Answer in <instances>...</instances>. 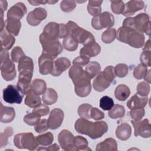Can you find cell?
I'll use <instances>...</instances> for the list:
<instances>
[{
    "label": "cell",
    "mask_w": 151,
    "mask_h": 151,
    "mask_svg": "<svg viewBox=\"0 0 151 151\" xmlns=\"http://www.w3.org/2000/svg\"><path fill=\"white\" fill-rule=\"evenodd\" d=\"M69 77L74 84L76 94L81 97H85L91 91V78L83 67L73 64L69 70Z\"/></svg>",
    "instance_id": "1"
},
{
    "label": "cell",
    "mask_w": 151,
    "mask_h": 151,
    "mask_svg": "<svg viewBox=\"0 0 151 151\" xmlns=\"http://www.w3.org/2000/svg\"><path fill=\"white\" fill-rule=\"evenodd\" d=\"M74 128L77 133L87 135L92 139H96L107 132L108 126L104 121L93 122L81 117L76 120Z\"/></svg>",
    "instance_id": "2"
},
{
    "label": "cell",
    "mask_w": 151,
    "mask_h": 151,
    "mask_svg": "<svg viewBox=\"0 0 151 151\" xmlns=\"http://www.w3.org/2000/svg\"><path fill=\"white\" fill-rule=\"evenodd\" d=\"M116 38L136 48H142L145 44V35L143 33L135 29L123 26L117 31Z\"/></svg>",
    "instance_id": "3"
},
{
    "label": "cell",
    "mask_w": 151,
    "mask_h": 151,
    "mask_svg": "<svg viewBox=\"0 0 151 151\" xmlns=\"http://www.w3.org/2000/svg\"><path fill=\"white\" fill-rule=\"evenodd\" d=\"M68 35L73 37L78 43L84 45H89L96 42L93 35L89 31L79 27L76 23L70 21L66 24Z\"/></svg>",
    "instance_id": "4"
},
{
    "label": "cell",
    "mask_w": 151,
    "mask_h": 151,
    "mask_svg": "<svg viewBox=\"0 0 151 151\" xmlns=\"http://www.w3.org/2000/svg\"><path fill=\"white\" fill-rule=\"evenodd\" d=\"M114 68L107 66L103 71L100 72L93 81V87L97 91H103L110 86L115 78Z\"/></svg>",
    "instance_id": "5"
},
{
    "label": "cell",
    "mask_w": 151,
    "mask_h": 151,
    "mask_svg": "<svg viewBox=\"0 0 151 151\" xmlns=\"http://www.w3.org/2000/svg\"><path fill=\"white\" fill-rule=\"evenodd\" d=\"M0 68L2 76L5 81H11L15 78V66L9 58L8 52L5 50H1Z\"/></svg>",
    "instance_id": "6"
},
{
    "label": "cell",
    "mask_w": 151,
    "mask_h": 151,
    "mask_svg": "<svg viewBox=\"0 0 151 151\" xmlns=\"http://www.w3.org/2000/svg\"><path fill=\"white\" fill-rule=\"evenodd\" d=\"M40 42L42 47V53L55 59L63 51V46L58 39H50L42 33L40 35Z\"/></svg>",
    "instance_id": "7"
},
{
    "label": "cell",
    "mask_w": 151,
    "mask_h": 151,
    "mask_svg": "<svg viewBox=\"0 0 151 151\" xmlns=\"http://www.w3.org/2000/svg\"><path fill=\"white\" fill-rule=\"evenodd\" d=\"M14 144L17 148L29 150H35L39 145L36 137L30 132L17 134L14 138Z\"/></svg>",
    "instance_id": "8"
},
{
    "label": "cell",
    "mask_w": 151,
    "mask_h": 151,
    "mask_svg": "<svg viewBox=\"0 0 151 151\" xmlns=\"http://www.w3.org/2000/svg\"><path fill=\"white\" fill-rule=\"evenodd\" d=\"M114 19L113 15L107 11L101 13L97 17H93L91 19L92 27L97 30L104 28H110L114 25Z\"/></svg>",
    "instance_id": "9"
},
{
    "label": "cell",
    "mask_w": 151,
    "mask_h": 151,
    "mask_svg": "<svg viewBox=\"0 0 151 151\" xmlns=\"http://www.w3.org/2000/svg\"><path fill=\"white\" fill-rule=\"evenodd\" d=\"M24 96L17 86L10 84L3 90V99L9 104H21Z\"/></svg>",
    "instance_id": "10"
},
{
    "label": "cell",
    "mask_w": 151,
    "mask_h": 151,
    "mask_svg": "<svg viewBox=\"0 0 151 151\" xmlns=\"http://www.w3.org/2000/svg\"><path fill=\"white\" fill-rule=\"evenodd\" d=\"M133 26L135 29L149 35L150 33V21L147 14L140 13L133 17Z\"/></svg>",
    "instance_id": "11"
},
{
    "label": "cell",
    "mask_w": 151,
    "mask_h": 151,
    "mask_svg": "<svg viewBox=\"0 0 151 151\" xmlns=\"http://www.w3.org/2000/svg\"><path fill=\"white\" fill-rule=\"evenodd\" d=\"M132 124L134 129V136H140L144 138H149L151 136L150 124L148 119H145L142 121L132 120Z\"/></svg>",
    "instance_id": "12"
},
{
    "label": "cell",
    "mask_w": 151,
    "mask_h": 151,
    "mask_svg": "<svg viewBox=\"0 0 151 151\" xmlns=\"http://www.w3.org/2000/svg\"><path fill=\"white\" fill-rule=\"evenodd\" d=\"M74 136L68 130L64 129L58 135V141L62 149L65 150H74Z\"/></svg>",
    "instance_id": "13"
},
{
    "label": "cell",
    "mask_w": 151,
    "mask_h": 151,
    "mask_svg": "<svg viewBox=\"0 0 151 151\" xmlns=\"http://www.w3.org/2000/svg\"><path fill=\"white\" fill-rule=\"evenodd\" d=\"M47 16V12L44 8L39 7L29 12L27 16V22L32 26L38 25Z\"/></svg>",
    "instance_id": "14"
},
{
    "label": "cell",
    "mask_w": 151,
    "mask_h": 151,
    "mask_svg": "<svg viewBox=\"0 0 151 151\" xmlns=\"http://www.w3.org/2000/svg\"><path fill=\"white\" fill-rule=\"evenodd\" d=\"M64 116V112L61 109L58 108L52 109L50 113L48 119L49 128L52 130L58 128L62 124Z\"/></svg>",
    "instance_id": "15"
},
{
    "label": "cell",
    "mask_w": 151,
    "mask_h": 151,
    "mask_svg": "<svg viewBox=\"0 0 151 151\" xmlns=\"http://www.w3.org/2000/svg\"><path fill=\"white\" fill-rule=\"evenodd\" d=\"M53 58L46 54L42 53L38 58L39 71L42 75L51 74L53 68Z\"/></svg>",
    "instance_id": "16"
},
{
    "label": "cell",
    "mask_w": 151,
    "mask_h": 151,
    "mask_svg": "<svg viewBox=\"0 0 151 151\" xmlns=\"http://www.w3.org/2000/svg\"><path fill=\"white\" fill-rule=\"evenodd\" d=\"M27 9L24 4L18 2L11 6L7 12V19L19 20L27 13Z\"/></svg>",
    "instance_id": "17"
},
{
    "label": "cell",
    "mask_w": 151,
    "mask_h": 151,
    "mask_svg": "<svg viewBox=\"0 0 151 151\" xmlns=\"http://www.w3.org/2000/svg\"><path fill=\"white\" fill-rule=\"evenodd\" d=\"M71 65V62L69 59L65 57L58 58L54 61L53 68L51 74L53 76H59L64 71L68 69Z\"/></svg>",
    "instance_id": "18"
},
{
    "label": "cell",
    "mask_w": 151,
    "mask_h": 151,
    "mask_svg": "<svg viewBox=\"0 0 151 151\" xmlns=\"http://www.w3.org/2000/svg\"><path fill=\"white\" fill-rule=\"evenodd\" d=\"M145 6L143 1L131 0L124 4V9L122 15L129 17L134 15L137 11L142 9Z\"/></svg>",
    "instance_id": "19"
},
{
    "label": "cell",
    "mask_w": 151,
    "mask_h": 151,
    "mask_svg": "<svg viewBox=\"0 0 151 151\" xmlns=\"http://www.w3.org/2000/svg\"><path fill=\"white\" fill-rule=\"evenodd\" d=\"M148 101L147 96L142 97L138 95L137 93L130 97L127 102V106L130 110L135 109H143L144 108Z\"/></svg>",
    "instance_id": "20"
},
{
    "label": "cell",
    "mask_w": 151,
    "mask_h": 151,
    "mask_svg": "<svg viewBox=\"0 0 151 151\" xmlns=\"http://www.w3.org/2000/svg\"><path fill=\"white\" fill-rule=\"evenodd\" d=\"M42 34L47 38L50 39H58L60 34L59 24L50 22L44 28Z\"/></svg>",
    "instance_id": "21"
},
{
    "label": "cell",
    "mask_w": 151,
    "mask_h": 151,
    "mask_svg": "<svg viewBox=\"0 0 151 151\" xmlns=\"http://www.w3.org/2000/svg\"><path fill=\"white\" fill-rule=\"evenodd\" d=\"M1 50H10L15 42V38L9 32H8L5 29H4L1 31Z\"/></svg>",
    "instance_id": "22"
},
{
    "label": "cell",
    "mask_w": 151,
    "mask_h": 151,
    "mask_svg": "<svg viewBox=\"0 0 151 151\" xmlns=\"http://www.w3.org/2000/svg\"><path fill=\"white\" fill-rule=\"evenodd\" d=\"M15 117V111L13 107L4 106L1 103L0 121L2 123H8L11 122Z\"/></svg>",
    "instance_id": "23"
},
{
    "label": "cell",
    "mask_w": 151,
    "mask_h": 151,
    "mask_svg": "<svg viewBox=\"0 0 151 151\" xmlns=\"http://www.w3.org/2000/svg\"><path fill=\"white\" fill-rule=\"evenodd\" d=\"M101 51V47L97 42L84 45L80 51L81 55H85L89 58L97 55Z\"/></svg>",
    "instance_id": "24"
},
{
    "label": "cell",
    "mask_w": 151,
    "mask_h": 151,
    "mask_svg": "<svg viewBox=\"0 0 151 151\" xmlns=\"http://www.w3.org/2000/svg\"><path fill=\"white\" fill-rule=\"evenodd\" d=\"M131 134V126L126 123H123L119 125L116 130V137L121 140H126L129 139Z\"/></svg>",
    "instance_id": "25"
},
{
    "label": "cell",
    "mask_w": 151,
    "mask_h": 151,
    "mask_svg": "<svg viewBox=\"0 0 151 151\" xmlns=\"http://www.w3.org/2000/svg\"><path fill=\"white\" fill-rule=\"evenodd\" d=\"M117 150V144L115 139L113 138H107L97 145L96 151H116Z\"/></svg>",
    "instance_id": "26"
},
{
    "label": "cell",
    "mask_w": 151,
    "mask_h": 151,
    "mask_svg": "<svg viewBox=\"0 0 151 151\" xmlns=\"http://www.w3.org/2000/svg\"><path fill=\"white\" fill-rule=\"evenodd\" d=\"M18 69L19 73H33L34 64L32 60L29 57L25 56L19 60Z\"/></svg>",
    "instance_id": "27"
},
{
    "label": "cell",
    "mask_w": 151,
    "mask_h": 151,
    "mask_svg": "<svg viewBox=\"0 0 151 151\" xmlns=\"http://www.w3.org/2000/svg\"><path fill=\"white\" fill-rule=\"evenodd\" d=\"M24 102L27 106L31 108H35L41 104V101L39 95L35 94L31 88L26 93Z\"/></svg>",
    "instance_id": "28"
},
{
    "label": "cell",
    "mask_w": 151,
    "mask_h": 151,
    "mask_svg": "<svg viewBox=\"0 0 151 151\" xmlns=\"http://www.w3.org/2000/svg\"><path fill=\"white\" fill-rule=\"evenodd\" d=\"M21 27V22L19 20L7 19L5 21V28L6 31L14 36L18 35Z\"/></svg>",
    "instance_id": "29"
},
{
    "label": "cell",
    "mask_w": 151,
    "mask_h": 151,
    "mask_svg": "<svg viewBox=\"0 0 151 151\" xmlns=\"http://www.w3.org/2000/svg\"><path fill=\"white\" fill-rule=\"evenodd\" d=\"M130 91L129 88L125 84L118 85L114 91L115 97L120 101L126 100L130 96Z\"/></svg>",
    "instance_id": "30"
},
{
    "label": "cell",
    "mask_w": 151,
    "mask_h": 151,
    "mask_svg": "<svg viewBox=\"0 0 151 151\" xmlns=\"http://www.w3.org/2000/svg\"><path fill=\"white\" fill-rule=\"evenodd\" d=\"M31 88L35 94L40 96L44 94L46 91V83L44 80L40 78H35L31 83Z\"/></svg>",
    "instance_id": "31"
},
{
    "label": "cell",
    "mask_w": 151,
    "mask_h": 151,
    "mask_svg": "<svg viewBox=\"0 0 151 151\" xmlns=\"http://www.w3.org/2000/svg\"><path fill=\"white\" fill-rule=\"evenodd\" d=\"M58 99V95L55 90L52 88H48L43 94L42 99L43 102L47 105L54 104Z\"/></svg>",
    "instance_id": "32"
},
{
    "label": "cell",
    "mask_w": 151,
    "mask_h": 151,
    "mask_svg": "<svg viewBox=\"0 0 151 151\" xmlns=\"http://www.w3.org/2000/svg\"><path fill=\"white\" fill-rule=\"evenodd\" d=\"M103 1H89L87 5L88 13L93 17H97L101 14V5Z\"/></svg>",
    "instance_id": "33"
},
{
    "label": "cell",
    "mask_w": 151,
    "mask_h": 151,
    "mask_svg": "<svg viewBox=\"0 0 151 151\" xmlns=\"http://www.w3.org/2000/svg\"><path fill=\"white\" fill-rule=\"evenodd\" d=\"M88 141L85 137L81 136L74 137V150H90L91 149L88 147Z\"/></svg>",
    "instance_id": "34"
},
{
    "label": "cell",
    "mask_w": 151,
    "mask_h": 151,
    "mask_svg": "<svg viewBox=\"0 0 151 151\" xmlns=\"http://www.w3.org/2000/svg\"><path fill=\"white\" fill-rule=\"evenodd\" d=\"M100 70L101 67L99 63L96 61H91L86 66L85 71L90 78L92 79L100 72Z\"/></svg>",
    "instance_id": "35"
},
{
    "label": "cell",
    "mask_w": 151,
    "mask_h": 151,
    "mask_svg": "<svg viewBox=\"0 0 151 151\" xmlns=\"http://www.w3.org/2000/svg\"><path fill=\"white\" fill-rule=\"evenodd\" d=\"M125 114L124 107L120 104H116L109 111V116L113 119L123 117Z\"/></svg>",
    "instance_id": "36"
},
{
    "label": "cell",
    "mask_w": 151,
    "mask_h": 151,
    "mask_svg": "<svg viewBox=\"0 0 151 151\" xmlns=\"http://www.w3.org/2000/svg\"><path fill=\"white\" fill-rule=\"evenodd\" d=\"M78 44V43L73 37L68 35L63 41V47L67 51H74L77 50Z\"/></svg>",
    "instance_id": "37"
},
{
    "label": "cell",
    "mask_w": 151,
    "mask_h": 151,
    "mask_svg": "<svg viewBox=\"0 0 151 151\" xmlns=\"http://www.w3.org/2000/svg\"><path fill=\"white\" fill-rule=\"evenodd\" d=\"M116 37V31L114 28H110L104 31L101 35V40L105 44L112 42Z\"/></svg>",
    "instance_id": "38"
},
{
    "label": "cell",
    "mask_w": 151,
    "mask_h": 151,
    "mask_svg": "<svg viewBox=\"0 0 151 151\" xmlns=\"http://www.w3.org/2000/svg\"><path fill=\"white\" fill-rule=\"evenodd\" d=\"M39 145L46 146L51 145L54 140V136L52 133L47 132L36 137Z\"/></svg>",
    "instance_id": "39"
},
{
    "label": "cell",
    "mask_w": 151,
    "mask_h": 151,
    "mask_svg": "<svg viewBox=\"0 0 151 151\" xmlns=\"http://www.w3.org/2000/svg\"><path fill=\"white\" fill-rule=\"evenodd\" d=\"M92 107L91 105L87 103H84L79 106L77 110L79 116L86 119H91L90 111Z\"/></svg>",
    "instance_id": "40"
},
{
    "label": "cell",
    "mask_w": 151,
    "mask_h": 151,
    "mask_svg": "<svg viewBox=\"0 0 151 151\" xmlns=\"http://www.w3.org/2000/svg\"><path fill=\"white\" fill-rule=\"evenodd\" d=\"M13 134V129L11 127H7L0 134V146L2 147L8 144V138Z\"/></svg>",
    "instance_id": "41"
},
{
    "label": "cell",
    "mask_w": 151,
    "mask_h": 151,
    "mask_svg": "<svg viewBox=\"0 0 151 151\" xmlns=\"http://www.w3.org/2000/svg\"><path fill=\"white\" fill-rule=\"evenodd\" d=\"M24 122L29 125V126H34L36 125L40 120V116L37 114L32 112L26 114L24 117Z\"/></svg>",
    "instance_id": "42"
},
{
    "label": "cell",
    "mask_w": 151,
    "mask_h": 151,
    "mask_svg": "<svg viewBox=\"0 0 151 151\" xmlns=\"http://www.w3.org/2000/svg\"><path fill=\"white\" fill-rule=\"evenodd\" d=\"M113 106V100L107 96L102 97L100 100V107L104 110H110Z\"/></svg>",
    "instance_id": "43"
},
{
    "label": "cell",
    "mask_w": 151,
    "mask_h": 151,
    "mask_svg": "<svg viewBox=\"0 0 151 151\" xmlns=\"http://www.w3.org/2000/svg\"><path fill=\"white\" fill-rule=\"evenodd\" d=\"M147 71V67L146 65L143 64H139L137 67H136L133 70V76L136 79L140 80L143 78Z\"/></svg>",
    "instance_id": "44"
},
{
    "label": "cell",
    "mask_w": 151,
    "mask_h": 151,
    "mask_svg": "<svg viewBox=\"0 0 151 151\" xmlns=\"http://www.w3.org/2000/svg\"><path fill=\"white\" fill-rule=\"evenodd\" d=\"M26 56L21 48V47L19 46L15 47L11 52V57L12 58V60L14 62L18 63L19 61V60Z\"/></svg>",
    "instance_id": "45"
},
{
    "label": "cell",
    "mask_w": 151,
    "mask_h": 151,
    "mask_svg": "<svg viewBox=\"0 0 151 151\" xmlns=\"http://www.w3.org/2000/svg\"><path fill=\"white\" fill-rule=\"evenodd\" d=\"M150 91V86L145 81L140 82L137 86V94L142 97L147 96Z\"/></svg>",
    "instance_id": "46"
},
{
    "label": "cell",
    "mask_w": 151,
    "mask_h": 151,
    "mask_svg": "<svg viewBox=\"0 0 151 151\" xmlns=\"http://www.w3.org/2000/svg\"><path fill=\"white\" fill-rule=\"evenodd\" d=\"M129 68L127 65L124 63H120L114 67L115 76L118 77H124L128 73Z\"/></svg>",
    "instance_id": "47"
},
{
    "label": "cell",
    "mask_w": 151,
    "mask_h": 151,
    "mask_svg": "<svg viewBox=\"0 0 151 151\" xmlns=\"http://www.w3.org/2000/svg\"><path fill=\"white\" fill-rule=\"evenodd\" d=\"M111 8L113 13L122 14L124 9V4L122 1H111Z\"/></svg>",
    "instance_id": "48"
},
{
    "label": "cell",
    "mask_w": 151,
    "mask_h": 151,
    "mask_svg": "<svg viewBox=\"0 0 151 151\" xmlns=\"http://www.w3.org/2000/svg\"><path fill=\"white\" fill-rule=\"evenodd\" d=\"M76 7V1L64 0L60 4V8L61 10L65 12H70Z\"/></svg>",
    "instance_id": "49"
},
{
    "label": "cell",
    "mask_w": 151,
    "mask_h": 151,
    "mask_svg": "<svg viewBox=\"0 0 151 151\" xmlns=\"http://www.w3.org/2000/svg\"><path fill=\"white\" fill-rule=\"evenodd\" d=\"M48 129L49 126L48 124V120L45 119L40 120V122L35 125L34 127L35 132L38 133H42L45 132Z\"/></svg>",
    "instance_id": "50"
},
{
    "label": "cell",
    "mask_w": 151,
    "mask_h": 151,
    "mask_svg": "<svg viewBox=\"0 0 151 151\" xmlns=\"http://www.w3.org/2000/svg\"><path fill=\"white\" fill-rule=\"evenodd\" d=\"M130 117L134 120L138 121L140 120L144 116L145 111V109H132L129 112Z\"/></svg>",
    "instance_id": "51"
},
{
    "label": "cell",
    "mask_w": 151,
    "mask_h": 151,
    "mask_svg": "<svg viewBox=\"0 0 151 151\" xmlns=\"http://www.w3.org/2000/svg\"><path fill=\"white\" fill-rule=\"evenodd\" d=\"M141 64H143L147 67H150L151 62V51H143L140 57Z\"/></svg>",
    "instance_id": "52"
},
{
    "label": "cell",
    "mask_w": 151,
    "mask_h": 151,
    "mask_svg": "<svg viewBox=\"0 0 151 151\" xmlns=\"http://www.w3.org/2000/svg\"><path fill=\"white\" fill-rule=\"evenodd\" d=\"M49 111L50 109L48 106H47V104H41L39 106L34 108L32 110V112L37 114L40 117L47 115L49 113Z\"/></svg>",
    "instance_id": "53"
},
{
    "label": "cell",
    "mask_w": 151,
    "mask_h": 151,
    "mask_svg": "<svg viewBox=\"0 0 151 151\" xmlns=\"http://www.w3.org/2000/svg\"><path fill=\"white\" fill-rule=\"evenodd\" d=\"M90 63V58L85 55H80L75 58L73 61V64L84 67Z\"/></svg>",
    "instance_id": "54"
},
{
    "label": "cell",
    "mask_w": 151,
    "mask_h": 151,
    "mask_svg": "<svg viewBox=\"0 0 151 151\" xmlns=\"http://www.w3.org/2000/svg\"><path fill=\"white\" fill-rule=\"evenodd\" d=\"M90 117L91 119L99 120L104 117V113L96 107H92L90 111Z\"/></svg>",
    "instance_id": "55"
},
{
    "label": "cell",
    "mask_w": 151,
    "mask_h": 151,
    "mask_svg": "<svg viewBox=\"0 0 151 151\" xmlns=\"http://www.w3.org/2000/svg\"><path fill=\"white\" fill-rule=\"evenodd\" d=\"M60 25V34L58 38H65L68 35V31L67 25L64 24H59Z\"/></svg>",
    "instance_id": "56"
},
{
    "label": "cell",
    "mask_w": 151,
    "mask_h": 151,
    "mask_svg": "<svg viewBox=\"0 0 151 151\" xmlns=\"http://www.w3.org/2000/svg\"><path fill=\"white\" fill-rule=\"evenodd\" d=\"M60 149V147L58 146V145L57 143H54L52 145L48 146V147H40L39 149H38V150H50V151H54V150H58Z\"/></svg>",
    "instance_id": "57"
},
{
    "label": "cell",
    "mask_w": 151,
    "mask_h": 151,
    "mask_svg": "<svg viewBox=\"0 0 151 151\" xmlns=\"http://www.w3.org/2000/svg\"><path fill=\"white\" fill-rule=\"evenodd\" d=\"M28 2L32 5H38L39 4H45L48 3V1H28Z\"/></svg>",
    "instance_id": "58"
},
{
    "label": "cell",
    "mask_w": 151,
    "mask_h": 151,
    "mask_svg": "<svg viewBox=\"0 0 151 151\" xmlns=\"http://www.w3.org/2000/svg\"><path fill=\"white\" fill-rule=\"evenodd\" d=\"M7 6H8V3L6 1L0 0V8L3 11H6Z\"/></svg>",
    "instance_id": "59"
},
{
    "label": "cell",
    "mask_w": 151,
    "mask_h": 151,
    "mask_svg": "<svg viewBox=\"0 0 151 151\" xmlns=\"http://www.w3.org/2000/svg\"><path fill=\"white\" fill-rule=\"evenodd\" d=\"M150 71H151L150 69L149 70L147 71V73H146V74H145V76L143 77L145 80L146 82H147L148 83H150V82H151V81H150Z\"/></svg>",
    "instance_id": "60"
},
{
    "label": "cell",
    "mask_w": 151,
    "mask_h": 151,
    "mask_svg": "<svg viewBox=\"0 0 151 151\" xmlns=\"http://www.w3.org/2000/svg\"><path fill=\"white\" fill-rule=\"evenodd\" d=\"M143 51H150V39H149L146 41V44H145V46H144V47L143 48Z\"/></svg>",
    "instance_id": "61"
}]
</instances>
